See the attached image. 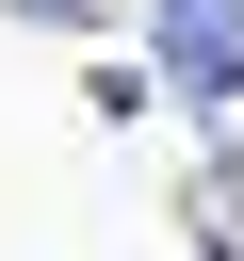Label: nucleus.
Here are the masks:
<instances>
[{
	"label": "nucleus",
	"mask_w": 244,
	"mask_h": 261,
	"mask_svg": "<svg viewBox=\"0 0 244 261\" xmlns=\"http://www.w3.org/2000/svg\"><path fill=\"white\" fill-rule=\"evenodd\" d=\"M163 82H244V0H163Z\"/></svg>",
	"instance_id": "1"
},
{
	"label": "nucleus",
	"mask_w": 244,
	"mask_h": 261,
	"mask_svg": "<svg viewBox=\"0 0 244 261\" xmlns=\"http://www.w3.org/2000/svg\"><path fill=\"white\" fill-rule=\"evenodd\" d=\"M16 16H114V0H16Z\"/></svg>",
	"instance_id": "3"
},
{
	"label": "nucleus",
	"mask_w": 244,
	"mask_h": 261,
	"mask_svg": "<svg viewBox=\"0 0 244 261\" xmlns=\"http://www.w3.org/2000/svg\"><path fill=\"white\" fill-rule=\"evenodd\" d=\"M195 114H211V147H228V163H244V82H211V98H195Z\"/></svg>",
	"instance_id": "2"
}]
</instances>
